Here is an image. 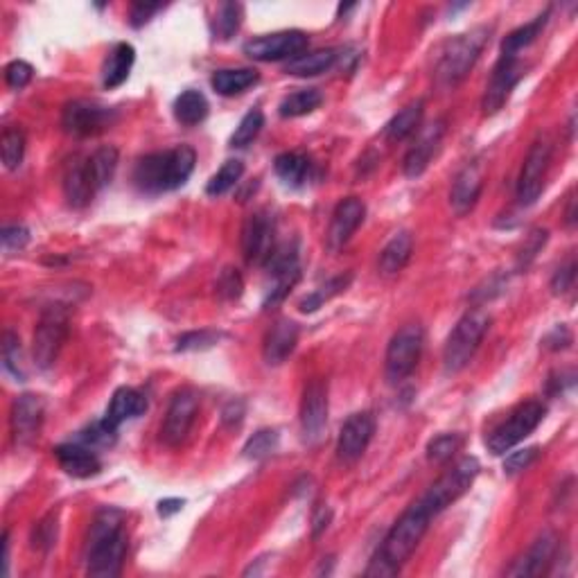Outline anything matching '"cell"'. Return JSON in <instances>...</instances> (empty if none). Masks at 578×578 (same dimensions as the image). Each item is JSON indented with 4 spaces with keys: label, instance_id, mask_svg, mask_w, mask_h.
I'll list each match as a JSON object with an SVG mask.
<instances>
[{
    "label": "cell",
    "instance_id": "1",
    "mask_svg": "<svg viewBox=\"0 0 578 578\" xmlns=\"http://www.w3.org/2000/svg\"><path fill=\"white\" fill-rule=\"evenodd\" d=\"M434 515L427 510V506L416 499L402 515L398 518V522L393 524L391 531L387 533L384 542L380 544L378 553L370 561L366 576L370 578H391L398 576L402 570L404 562L409 561V556L413 553V549L418 547V542L423 541V536L430 529Z\"/></svg>",
    "mask_w": 578,
    "mask_h": 578
},
{
    "label": "cell",
    "instance_id": "2",
    "mask_svg": "<svg viewBox=\"0 0 578 578\" xmlns=\"http://www.w3.org/2000/svg\"><path fill=\"white\" fill-rule=\"evenodd\" d=\"M124 515L115 508H104L95 515L89 533L86 574L93 578H115L127 556V533L123 531Z\"/></svg>",
    "mask_w": 578,
    "mask_h": 578
},
{
    "label": "cell",
    "instance_id": "3",
    "mask_svg": "<svg viewBox=\"0 0 578 578\" xmlns=\"http://www.w3.org/2000/svg\"><path fill=\"white\" fill-rule=\"evenodd\" d=\"M197 154L187 144L143 156L134 167V183L144 195H161L181 187L195 172Z\"/></svg>",
    "mask_w": 578,
    "mask_h": 578
},
{
    "label": "cell",
    "instance_id": "4",
    "mask_svg": "<svg viewBox=\"0 0 578 578\" xmlns=\"http://www.w3.org/2000/svg\"><path fill=\"white\" fill-rule=\"evenodd\" d=\"M488 27L481 26L450 41L436 66V84L441 89H455L468 77V72L475 69L476 59H479L481 50H484L486 41H488Z\"/></svg>",
    "mask_w": 578,
    "mask_h": 578
},
{
    "label": "cell",
    "instance_id": "5",
    "mask_svg": "<svg viewBox=\"0 0 578 578\" xmlns=\"http://www.w3.org/2000/svg\"><path fill=\"white\" fill-rule=\"evenodd\" d=\"M490 327V316L481 310H472L459 319L455 330L450 332L443 348V366L445 373H459L470 364L479 350L486 332Z\"/></svg>",
    "mask_w": 578,
    "mask_h": 578
},
{
    "label": "cell",
    "instance_id": "6",
    "mask_svg": "<svg viewBox=\"0 0 578 578\" xmlns=\"http://www.w3.org/2000/svg\"><path fill=\"white\" fill-rule=\"evenodd\" d=\"M69 307L61 305V303H52L41 312L35 337H32V358H35V364L41 370L55 366L66 339H69Z\"/></svg>",
    "mask_w": 578,
    "mask_h": 578
},
{
    "label": "cell",
    "instance_id": "7",
    "mask_svg": "<svg viewBox=\"0 0 578 578\" xmlns=\"http://www.w3.org/2000/svg\"><path fill=\"white\" fill-rule=\"evenodd\" d=\"M423 344H425V332L418 324H409L400 327L391 337L384 358V375L389 384H400L413 373L423 355Z\"/></svg>",
    "mask_w": 578,
    "mask_h": 578
},
{
    "label": "cell",
    "instance_id": "8",
    "mask_svg": "<svg viewBox=\"0 0 578 578\" xmlns=\"http://www.w3.org/2000/svg\"><path fill=\"white\" fill-rule=\"evenodd\" d=\"M544 418V404L538 402V400H529V402H522L519 407H515L513 412L508 413L504 423H499L493 432L486 438V445L493 452L495 456H502L508 450H513L519 441L529 436Z\"/></svg>",
    "mask_w": 578,
    "mask_h": 578
},
{
    "label": "cell",
    "instance_id": "9",
    "mask_svg": "<svg viewBox=\"0 0 578 578\" xmlns=\"http://www.w3.org/2000/svg\"><path fill=\"white\" fill-rule=\"evenodd\" d=\"M479 470V461H476L475 456H466V459H461L455 468L447 470L436 484L430 486V490L423 495L421 502L425 504L427 510L436 518V515L443 513L447 506L455 504L461 495L468 493V488L475 484Z\"/></svg>",
    "mask_w": 578,
    "mask_h": 578
},
{
    "label": "cell",
    "instance_id": "10",
    "mask_svg": "<svg viewBox=\"0 0 578 578\" xmlns=\"http://www.w3.org/2000/svg\"><path fill=\"white\" fill-rule=\"evenodd\" d=\"M199 413V393L190 387H183L175 393L167 407L166 421L161 425V438L166 445L179 447L190 434Z\"/></svg>",
    "mask_w": 578,
    "mask_h": 578
},
{
    "label": "cell",
    "instance_id": "11",
    "mask_svg": "<svg viewBox=\"0 0 578 578\" xmlns=\"http://www.w3.org/2000/svg\"><path fill=\"white\" fill-rule=\"evenodd\" d=\"M115 120V111L102 107V104L89 102V100H75L61 111V127L70 136H95L111 127Z\"/></svg>",
    "mask_w": 578,
    "mask_h": 578
},
{
    "label": "cell",
    "instance_id": "12",
    "mask_svg": "<svg viewBox=\"0 0 578 578\" xmlns=\"http://www.w3.org/2000/svg\"><path fill=\"white\" fill-rule=\"evenodd\" d=\"M549 163H551V143L547 138H541V141L533 143L531 149H529L518 177V201L522 206L536 204L538 197L542 195Z\"/></svg>",
    "mask_w": 578,
    "mask_h": 578
},
{
    "label": "cell",
    "instance_id": "13",
    "mask_svg": "<svg viewBox=\"0 0 578 578\" xmlns=\"http://www.w3.org/2000/svg\"><path fill=\"white\" fill-rule=\"evenodd\" d=\"M273 235H276V221L269 215V210H255L247 217L242 226V253L249 264H267L273 247Z\"/></svg>",
    "mask_w": 578,
    "mask_h": 578
},
{
    "label": "cell",
    "instance_id": "14",
    "mask_svg": "<svg viewBox=\"0 0 578 578\" xmlns=\"http://www.w3.org/2000/svg\"><path fill=\"white\" fill-rule=\"evenodd\" d=\"M327 425V387L324 380H312L303 391L301 434L307 445H319Z\"/></svg>",
    "mask_w": 578,
    "mask_h": 578
},
{
    "label": "cell",
    "instance_id": "15",
    "mask_svg": "<svg viewBox=\"0 0 578 578\" xmlns=\"http://www.w3.org/2000/svg\"><path fill=\"white\" fill-rule=\"evenodd\" d=\"M307 48V35L298 30L276 32V35H264L244 43V55L252 57L253 61H283L303 55Z\"/></svg>",
    "mask_w": 578,
    "mask_h": 578
},
{
    "label": "cell",
    "instance_id": "16",
    "mask_svg": "<svg viewBox=\"0 0 578 578\" xmlns=\"http://www.w3.org/2000/svg\"><path fill=\"white\" fill-rule=\"evenodd\" d=\"M267 267L272 269V289H269L267 298H264V310H272L278 303H283L287 298V294L292 292V287L296 285L298 278H301V262H298V252L296 247H289L285 244L283 249H276L269 258Z\"/></svg>",
    "mask_w": 578,
    "mask_h": 578
},
{
    "label": "cell",
    "instance_id": "17",
    "mask_svg": "<svg viewBox=\"0 0 578 578\" xmlns=\"http://www.w3.org/2000/svg\"><path fill=\"white\" fill-rule=\"evenodd\" d=\"M43 418H46V402L41 396L35 393H23L14 400L12 404V436L16 445H27L38 436L43 425Z\"/></svg>",
    "mask_w": 578,
    "mask_h": 578
},
{
    "label": "cell",
    "instance_id": "18",
    "mask_svg": "<svg viewBox=\"0 0 578 578\" xmlns=\"http://www.w3.org/2000/svg\"><path fill=\"white\" fill-rule=\"evenodd\" d=\"M375 434V418L373 413L359 412L353 413L348 421L344 423L339 432V441H337V456L344 464H355L364 456L366 447H369L370 438Z\"/></svg>",
    "mask_w": 578,
    "mask_h": 578
},
{
    "label": "cell",
    "instance_id": "19",
    "mask_svg": "<svg viewBox=\"0 0 578 578\" xmlns=\"http://www.w3.org/2000/svg\"><path fill=\"white\" fill-rule=\"evenodd\" d=\"M522 80V66H519L518 57H504L499 59V64L495 66L493 75H490L488 86H486L484 100H481V109L486 115L498 113L504 107L506 100L510 98V91L515 89V84Z\"/></svg>",
    "mask_w": 578,
    "mask_h": 578
},
{
    "label": "cell",
    "instance_id": "20",
    "mask_svg": "<svg viewBox=\"0 0 578 578\" xmlns=\"http://www.w3.org/2000/svg\"><path fill=\"white\" fill-rule=\"evenodd\" d=\"M366 217V206L364 201L358 197H348V199H341L337 204L335 213H332L330 226H327L326 242L330 252H339L346 244L350 242V238L355 235V230L359 229L361 221Z\"/></svg>",
    "mask_w": 578,
    "mask_h": 578
},
{
    "label": "cell",
    "instance_id": "21",
    "mask_svg": "<svg viewBox=\"0 0 578 578\" xmlns=\"http://www.w3.org/2000/svg\"><path fill=\"white\" fill-rule=\"evenodd\" d=\"M443 136H445V120H434L432 124H427V127L423 129L421 136L416 138V143L409 147L402 163L404 175H407L409 179H416V177H421L423 172L430 167L434 154L441 147Z\"/></svg>",
    "mask_w": 578,
    "mask_h": 578
},
{
    "label": "cell",
    "instance_id": "22",
    "mask_svg": "<svg viewBox=\"0 0 578 578\" xmlns=\"http://www.w3.org/2000/svg\"><path fill=\"white\" fill-rule=\"evenodd\" d=\"M484 190V166L479 161L466 163L459 175L455 177L450 190V206L456 215H468L479 201Z\"/></svg>",
    "mask_w": 578,
    "mask_h": 578
},
{
    "label": "cell",
    "instance_id": "23",
    "mask_svg": "<svg viewBox=\"0 0 578 578\" xmlns=\"http://www.w3.org/2000/svg\"><path fill=\"white\" fill-rule=\"evenodd\" d=\"M64 197L69 201V206L72 209H84L93 201L95 192H98V186H95L93 172H91L89 158L75 156L72 161H69L64 170Z\"/></svg>",
    "mask_w": 578,
    "mask_h": 578
},
{
    "label": "cell",
    "instance_id": "24",
    "mask_svg": "<svg viewBox=\"0 0 578 578\" xmlns=\"http://www.w3.org/2000/svg\"><path fill=\"white\" fill-rule=\"evenodd\" d=\"M55 456L61 468L77 479H89V476H95L102 470V464H100L93 447L84 445V443H61L55 447Z\"/></svg>",
    "mask_w": 578,
    "mask_h": 578
},
{
    "label": "cell",
    "instance_id": "25",
    "mask_svg": "<svg viewBox=\"0 0 578 578\" xmlns=\"http://www.w3.org/2000/svg\"><path fill=\"white\" fill-rule=\"evenodd\" d=\"M558 549V538L556 533L544 531L536 542L531 544L527 553H524L519 561H515V565L510 567L506 574L508 576H538L547 570L549 562L553 561Z\"/></svg>",
    "mask_w": 578,
    "mask_h": 578
},
{
    "label": "cell",
    "instance_id": "26",
    "mask_svg": "<svg viewBox=\"0 0 578 578\" xmlns=\"http://www.w3.org/2000/svg\"><path fill=\"white\" fill-rule=\"evenodd\" d=\"M298 344V326L289 319H281L272 326L264 337L262 358L269 366L283 364Z\"/></svg>",
    "mask_w": 578,
    "mask_h": 578
},
{
    "label": "cell",
    "instance_id": "27",
    "mask_svg": "<svg viewBox=\"0 0 578 578\" xmlns=\"http://www.w3.org/2000/svg\"><path fill=\"white\" fill-rule=\"evenodd\" d=\"M144 412H147V398H144L141 391H136V389L123 387L113 393V398H111L109 409L107 413H104L102 421L113 427V430H118L123 423L143 416Z\"/></svg>",
    "mask_w": 578,
    "mask_h": 578
},
{
    "label": "cell",
    "instance_id": "28",
    "mask_svg": "<svg viewBox=\"0 0 578 578\" xmlns=\"http://www.w3.org/2000/svg\"><path fill=\"white\" fill-rule=\"evenodd\" d=\"M134 61H136V50L129 43H115L102 69L104 89H118L120 84H124L129 72H132Z\"/></svg>",
    "mask_w": 578,
    "mask_h": 578
},
{
    "label": "cell",
    "instance_id": "29",
    "mask_svg": "<svg viewBox=\"0 0 578 578\" xmlns=\"http://www.w3.org/2000/svg\"><path fill=\"white\" fill-rule=\"evenodd\" d=\"M413 252V238L407 230H400V233L393 235L387 242V247L380 253V272L384 276H396V273L402 272L407 267L409 258H412Z\"/></svg>",
    "mask_w": 578,
    "mask_h": 578
},
{
    "label": "cell",
    "instance_id": "30",
    "mask_svg": "<svg viewBox=\"0 0 578 578\" xmlns=\"http://www.w3.org/2000/svg\"><path fill=\"white\" fill-rule=\"evenodd\" d=\"M337 59H339V52L335 48L305 52V55H298L292 61H287L285 72L294 77H316L321 72L330 70L337 64Z\"/></svg>",
    "mask_w": 578,
    "mask_h": 578
},
{
    "label": "cell",
    "instance_id": "31",
    "mask_svg": "<svg viewBox=\"0 0 578 578\" xmlns=\"http://www.w3.org/2000/svg\"><path fill=\"white\" fill-rule=\"evenodd\" d=\"M258 80H260L258 70H253V69H224V70L215 72L210 84H213V89L217 91V93L229 98V95L244 93V91L258 84Z\"/></svg>",
    "mask_w": 578,
    "mask_h": 578
},
{
    "label": "cell",
    "instance_id": "32",
    "mask_svg": "<svg viewBox=\"0 0 578 578\" xmlns=\"http://www.w3.org/2000/svg\"><path fill=\"white\" fill-rule=\"evenodd\" d=\"M423 111H425V102L418 100V102L407 104L400 113H396L391 118V123L384 129V136H387L389 143H400L407 136H412L418 127H421L423 120Z\"/></svg>",
    "mask_w": 578,
    "mask_h": 578
},
{
    "label": "cell",
    "instance_id": "33",
    "mask_svg": "<svg viewBox=\"0 0 578 578\" xmlns=\"http://www.w3.org/2000/svg\"><path fill=\"white\" fill-rule=\"evenodd\" d=\"M206 115H209V100L199 91H183L175 100V118L186 127L204 123Z\"/></svg>",
    "mask_w": 578,
    "mask_h": 578
},
{
    "label": "cell",
    "instance_id": "34",
    "mask_svg": "<svg viewBox=\"0 0 578 578\" xmlns=\"http://www.w3.org/2000/svg\"><path fill=\"white\" fill-rule=\"evenodd\" d=\"M547 21H549V9L547 12H542L541 16L533 18L531 23H527V26L510 32V35L502 41V55L518 57V52H522L524 48H529L538 37H541V32L544 30V26H547Z\"/></svg>",
    "mask_w": 578,
    "mask_h": 578
},
{
    "label": "cell",
    "instance_id": "35",
    "mask_svg": "<svg viewBox=\"0 0 578 578\" xmlns=\"http://www.w3.org/2000/svg\"><path fill=\"white\" fill-rule=\"evenodd\" d=\"M350 283H353V273H341V276L330 278L326 285L316 287L315 292L307 294L305 298H301V303H298V310L305 312V315H312V312H316L319 307H324V303L330 301V298L339 296L341 292H346Z\"/></svg>",
    "mask_w": 578,
    "mask_h": 578
},
{
    "label": "cell",
    "instance_id": "36",
    "mask_svg": "<svg viewBox=\"0 0 578 578\" xmlns=\"http://www.w3.org/2000/svg\"><path fill=\"white\" fill-rule=\"evenodd\" d=\"M321 102H324V95L316 89L294 91V93H289L287 98L283 100L281 107H278V113H281L283 118H301V115H307L315 109H319Z\"/></svg>",
    "mask_w": 578,
    "mask_h": 578
},
{
    "label": "cell",
    "instance_id": "37",
    "mask_svg": "<svg viewBox=\"0 0 578 578\" xmlns=\"http://www.w3.org/2000/svg\"><path fill=\"white\" fill-rule=\"evenodd\" d=\"M273 170L281 177L287 186H301L307 179V172H310V161L307 156L298 152H285L281 156H276L273 161Z\"/></svg>",
    "mask_w": 578,
    "mask_h": 578
},
{
    "label": "cell",
    "instance_id": "38",
    "mask_svg": "<svg viewBox=\"0 0 578 578\" xmlns=\"http://www.w3.org/2000/svg\"><path fill=\"white\" fill-rule=\"evenodd\" d=\"M89 166L91 172H93L95 186H98V190H102V187L109 186L115 170H118V149L111 147V144L95 149L89 156Z\"/></svg>",
    "mask_w": 578,
    "mask_h": 578
},
{
    "label": "cell",
    "instance_id": "39",
    "mask_svg": "<svg viewBox=\"0 0 578 578\" xmlns=\"http://www.w3.org/2000/svg\"><path fill=\"white\" fill-rule=\"evenodd\" d=\"M0 156L7 170H16L26 156V134L18 127H7L0 138Z\"/></svg>",
    "mask_w": 578,
    "mask_h": 578
},
{
    "label": "cell",
    "instance_id": "40",
    "mask_svg": "<svg viewBox=\"0 0 578 578\" xmlns=\"http://www.w3.org/2000/svg\"><path fill=\"white\" fill-rule=\"evenodd\" d=\"M242 26V5L238 3H221L217 7V16H215V37L221 38V41H229L235 32Z\"/></svg>",
    "mask_w": 578,
    "mask_h": 578
},
{
    "label": "cell",
    "instance_id": "41",
    "mask_svg": "<svg viewBox=\"0 0 578 578\" xmlns=\"http://www.w3.org/2000/svg\"><path fill=\"white\" fill-rule=\"evenodd\" d=\"M242 175H244L242 161H226L224 166L215 172L213 179L209 181L206 192H209L210 197L224 195V192H229L230 187L238 186L240 179H242Z\"/></svg>",
    "mask_w": 578,
    "mask_h": 578
},
{
    "label": "cell",
    "instance_id": "42",
    "mask_svg": "<svg viewBox=\"0 0 578 578\" xmlns=\"http://www.w3.org/2000/svg\"><path fill=\"white\" fill-rule=\"evenodd\" d=\"M262 127H264V113L260 109H252L242 120H240L238 127H235V134L230 136V147L240 149V147L252 144L255 138H258V134L262 132Z\"/></svg>",
    "mask_w": 578,
    "mask_h": 578
},
{
    "label": "cell",
    "instance_id": "43",
    "mask_svg": "<svg viewBox=\"0 0 578 578\" xmlns=\"http://www.w3.org/2000/svg\"><path fill=\"white\" fill-rule=\"evenodd\" d=\"M461 445H464V438L459 434H441L427 445V459L432 464H447L461 450Z\"/></svg>",
    "mask_w": 578,
    "mask_h": 578
},
{
    "label": "cell",
    "instance_id": "44",
    "mask_svg": "<svg viewBox=\"0 0 578 578\" xmlns=\"http://www.w3.org/2000/svg\"><path fill=\"white\" fill-rule=\"evenodd\" d=\"M3 366L7 373H12L14 378L18 380V382L26 380L21 364V339H18L12 330H5L3 335Z\"/></svg>",
    "mask_w": 578,
    "mask_h": 578
},
{
    "label": "cell",
    "instance_id": "45",
    "mask_svg": "<svg viewBox=\"0 0 578 578\" xmlns=\"http://www.w3.org/2000/svg\"><path fill=\"white\" fill-rule=\"evenodd\" d=\"M276 447H278V432L276 430H260V432H255L252 438H249L242 452L247 459L258 461V459H264V456L272 455Z\"/></svg>",
    "mask_w": 578,
    "mask_h": 578
},
{
    "label": "cell",
    "instance_id": "46",
    "mask_svg": "<svg viewBox=\"0 0 578 578\" xmlns=\"http://www.w3.org/2000/svg\"><path fill=\"white\" fill-rule=\"evenodd\" d=\"M115 438H118V430H113L104 421L93 423V425L80 432V441L89 447H111L115 443Z\"/></svg>",
    "mask_w": 578,
    "mask_h": 578
},
{
    "label": "cell",
    "instance_id": "47",
    "mask_svg": "<svg viewBox=\"0 0 578 578\" xmlns=\"http://www.w3.org/2000/svg\"><path fill=\"white\" fill-rule=\"evenodd\" d=\"M219 332L213 330H199V332H186V335L179 337L177 341V350L179 353H190V350H206L213 348V346L219 341Z\"/></svg>",
    "mask_w": 578,
    "mask_h": 578
},
{
    "label": "cell",
    "instance_id": "48",
    "mask_svg": "<svg viewBox=\"0 0 578 578\" xmlns=\"http://www.w3.org/2000/svg\"><path fill=\"white\" fill-rule=\"evenodd\" d=\"M57 541V513H48L32 531V547L48 551Z\"/></svg>",
    "mask_w": 578,
    "mask_h": 578
},
{
    "label": "cell",
    "instance_id": "49",
    "mask_svg": "<svg viewBox=\"0 0 578 578\" xmlns=\"http://www.w3.org/2000/svg\"><path fill=\"white\" fill-rule=\"evenodd\" d=\"M0 242H3V252L7 255H14L27 247L30 242V230L26 226H5L3 233H0Z\"/></svg>",
    "mask_w": 578,
    "mask_h": 578
},
{
    "label": "cell",
    "instance_id": "50",
    "mask_svg": "<svg viewBox=\"0 0 578 578\" xmlns=\"http://www.w3.org/2000/svg\"><path fill=\"white\" fill-rule=\"evenodd\" d=\"M242 289H244V283H242V276H240L238 269L226 267L224 272L219 273V278H217V294H219L221 298H226V301L240 298Z\"/></svg>",
    "mask_w": 578,
    "mask_h": 578
},
{
    "label": "cell",
    "instance_id": "51",
    "mask_svg": "<svg viewBox=\"0 0 578 578\" xmlns=\"http://www.w3.org/2000/svg\"><path fill=\"white\" fill-rule=\"evenodd\" d=\"M32 77H35V69L23 59L12 61V64H7V69H5V81H7L9 89H26L32 81Z\"/></svg>",
    "mask_w": 578,
    "mask_h": 578
},
{
    "label": "cell",
    "instance_id": "52",
    "mask_svg": "<svg viewBox=\"0 0 578 578\" xmlns=\"http://www.w3.org/2000/svg\"><path fill=\"white\" fill-rule=\"evenodd\" d=\"M541 456V450L536 445L533 447H524V450L510 452L504 461V472L506 475H518V472H524L527 468H531L533 461Z\"/></svg>",
    "mask_w": 578,
    "mask_h": 578
},
{
    "label": "cell",
    "instance_id": "53",
    "mask_svg": "<svg viewBox=\"0 0 578 578\" xmlns=\"http://www.w3.org/2000/svg\"><path fill=\"white\" fill-rule=\"evenodd\" d=\"M574 281H576V260L572 258V260H567V264H562V267L553 273L551 292L556 294V296H561V294L570 292L572 285H574Z\"/></svg>",
    "mask_w": 578,
    "mask_h": 578
},
{
    "label": "cell",
    "instance_id": "54",
    "mask_svg": "<svg viewBox=\"0 0 578 578\" xmlns=\"http://www.w3.org/2000/svg\"><path fill=\"white\" fill-rule=\"evenodd\" d=\"M544 242H547V230H542V229L533 230V233L527 238V242H524L522 253H519V264L527 267V264L536 258L538 252L544 247Z\"/></svg>",
    "mask_w": 578,
    "mask_h": 578
},
{
    "label": "cell",
    "instance_id": "55",
    "mask_svg": "<svg viewBox=\"0 0 578 578\" xmlns=\"http://www.w3.org/2000/svg\"><path fill=\"white\" fill-rule=\"evenodd\" d=\"M163 5H149V3H136L132 7V12H129V23H132L134 27H143L144 23L149 21V18L154 16L156 12H161Z\"/></svg>",
    "mask_w": 578,
    "mask_h": 578
},
{
    "label": "cell",
    "instance_id": "56",
    "mask_svg": "<svg viewBox=\"0 0 578 578\" xmlns=\"http://www.w3.org/2000/svg\"><path fill=\"white\" fill-rule=\"evenodd\" d=\"M242 421H244V402L242 400H230V402L224 407V412H221V423H224V427L233 430V427H240V423Z\"/></svg>",
    "mask_w": 578,
    "mask_h": 578
},
{
    "label": "cell",
    "instance_id": "57",
    "mask_svg": "<svg viewBox=\"0 0 578 578\" xmlns=\"http://www.w3.org/2000/svg\"><path fill=\"white\" fill-rule=\"evenodd\" d=\"M572 344V332L567 330L565 326H556L551 332L547 335V339H544V346H547L549 350H565L570 348Z\"/></svg>",
    "mask_w": 578,
    "mask_h": 578
},
{
    "label": "cell",
    "instance_id": "58",
    "mask_svg": "<svg viewBox=\"0 0 578 578\" xmlns=\"http://www.w3.org/2000/svg\"><path fill=\"white\" fill-rule=\"evenodd\" d=\"M181 508H183V499H177V498L158 502V515H161V518H170V515L179 513Z\"/></svg>",
    "mask_w": 578,
    "mask_h": 578
},
{
    "label": "cell",
    "instance_id": "59",
    "mask_svg": "<svg viewBox=\"0 0 578 578\" xmlns=\"http://www.w3.org/2000/svg\"><path fill=\"white\" fill-rule=\"evenodd\" d=\"M327 522H330V510L319 508L315 515V538H319L321 533L327 529Z\"/></svg>",
    "mask_w": 578,
    "mask_h": 578
},
{
    "label": "cell",
    "instance_id": "60",
    "mask_svg": "<svg viewBox=\"0 0 578 578\" xmlns=\"http://www.w3.org/2000/svg\"><path fill=\"white\" fill-rule=\"evenodd\" d=\"M9 572V531L3 533V576Z\"/></svg>",
    "mask_w": 578,
    "mask_h": 578
},
{
    "label": "cell",
    "instance_id": "61",
    "mask_svg": "<svg viewBox=\"0 0 578 578\" xmlns=\"http://www.w3.org/2000/svg\"><path fill=\"white\" fill-rule=\"evenodd\" d=\"M576 199L574 197H570V201H567V213H565V221L567 226H574L576 224Z\"/></svg>",
    "mask_w": 578,
    "mask_h": 578
}]
</instances>
